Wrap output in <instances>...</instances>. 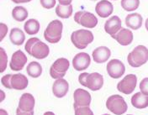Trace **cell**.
I'll use <instances>...</instances> for the list:
<instances>
[{
  "label": "cell",
  "mask_w": 148,
  "mask_h": 115,
  "mask_svg": "<svg viewBox=\"0 0 148 115\" xmlns=\"http://www.w3.org/2000/svg\"><path fill=\"white\" fill-rule=\"evenodd\" d=\"M106 69L109 76L114 79L120 78L125 74V67L124 63L117 59H113L110 61L107 64Z\"/></svg>",
  "instance_id": "cell-10"
},
{
  "label": "cell",
  "mask_w": 148,
  "mask_h": 115,
  "mask_svg": "<svg viewBox=\"0 0 148 115\" xmlns=\"http://www.w3.org/2000/svg\"><path fill=\"white\" fill-rule=\"evenodd\" d=\"M71 40L76 48L83 50L93 41V35L88 29H78L72 33Z\"/></svg>",
  "instance_id": "cell-5"
},
{
  "label": "cell",
  "mask_w": 148,
  "mask_h": 115,
  "mask_svg": "<svg viewBox=\"0 0 148 115\" xmlns=\"http://www.w3.org/2000/svg\"><path fill=\"white\" fill-rule=\"evenodd\" d=\"M140 0H122L121 6L125 11H135L138 9Z\"/></svg>",
  "instance_id": "cell-28"
},
{
  "label": "cell",
  "mask_w": 148,
  "mask_h": 115,
  "mask_svg": "<svg viewBox=\"0 0 148 115\" xmlns=\"http://www.w3.org/2000/svg\"><path fill=\"white\" fill-rule=\"evenodd\" d=\"M86 85L88 89L91 91H98L101 89L102 86L103 85V77L101 74L98 72H92L88 75L87 77L86 81Z\"/></svg>",
  "instance_id": "cell-15"
},
{
  "label": "cell",
  "mask_w": 148,
  "mask_h": 115,
  "mask_svg": "<svg viewBox=\"0 0 148 115\" xmlns=\"http://www.w3.org/2000/svg\"><path fill=\"white\" fill-rule=\"evenodd\" d=\"M9 39L11 42L15 46H21L24 44L25 35V33L18 28H13L9 34Z\"/></svg>",
  "instance_id": "cell-23"
},
{
  "label": "cell",
  "mask_w": 148,
  "mask_h": 115,
  "mask_svg": "<svg viewBox=\"0 0 148 115\" xmlns=\"http://www.w3.org/2000/svg\"><path fill=\"white\" fill-rule=\"evenodd\" d=\"M128 115H132V114H128Z\"/></svg>",
  "instance_id": "cell-43"
},
{
  "label": "cell",
  "mask_w": 148,
  "mask_h": 115,
  "mask_svg": "<svg viewBox=\"0 0 148 115\" xmlns=\"http://www.w3.org/2000/svg\"><path fill=\"white\" fill-rule=\"evenodd\" d=\"M40 3L43 8L51 10L55 7L56 0H40Z\"/></svg>",
  "instance_id": "cell-32"
},
{
  "label": "cell",
  "mask_w": 148,
  "mask_h": 115,
  "mask_svg": "<svg viewBox=\"0 0 148 115\" xmlns=\"http://www.w3.org/2000/svg\"><path fill=\"white\" fill-rule=\"evenodd\" d=\"M56 14L62 19H68L73 14V5L70 4L68 6H62L58 4L56 7Z\"/></svg>",
  "instance_id": "cell-26"
},
{
  "label": "cell",
  "mask_w": 148,
  "mask_h": 115,
  "mask_svg": "<svg viewBox=\"0 0 148 115\" xmlns=\"http://www.w3.org/2000/svg\"><path fill=\"white\" fill-rule=\"evenodd\" d=\"M92 1H95V0H92Z\"/></svg>",
  "instance_id": "cell-44"
},
{
  "label": "cell",
  "mask_w": 148,
  "mask_h": 115,
  "mask_svg": "<svg viewBox=\"0 0 148 115\" xmlns=\"http://www.w3.org/2000/svg\"><path fill=\"white\" fill-rule=\"evenodd\" d=\"M131 104L139 109L146 108L148 107V96L143 94L141 92L136 93L131 97Z\"/></svg>",
  "instance_id": "cell-22"
},
{
  "label": "cell",
  "mask_w": 148,
  "mask_h": 115,
  "mask_svg": "<svg viewBox=\"0 0 148 115\" xmlns=\"http://www.w3.org/2000/svg\"><path fill=\"white\" fill-rule=\"evenodd\" d=\"M25 49L29 55L39 60L46 58L50 53L49 46L46 43L42 42L41 40H40L39 39L36 37L28 39Z\"/></svg>",
  "instance_id": "cell-1"
},
{
  "label": "cell",
  "mask_w": 148,
  "mask_h": 115,
  "mask_svg": "<svg viewBox=\"0 0 148 115\" xmlns=\"http://www.w3.org/2000/svg\"><path fill=\"white\" fill-rule=\"evenodd\" d=\"M74 20L77 24L89 29L96 27V25L98 24L97 17L92 13L84 10L77 12L74 16Z\"/></svg>",
  "instance_id": "cell-7"
},
{
  "label": "cell",
  "mask_w": 148,
  "mask_h": 115,
  "mask_svg": "<svg viewBox=\"0 0 148 115\" xmlns=\"http://www.w3.org/2000/svg\"><path fill=\"white\" fill-rule=\"evenodd\" d=\"M111 37L117 40V42L120 45L125 46H129L133 41V33L129 29L122 28L117 34L112 35Z\"/></svg>",
  "instance_id": "cell-18"
},
{
  "label": "cell",
  "mask_w": 148,
  "mask_h": 115,
  "mask_svg": "<svg viewBox=\"0 0 148 115\" xmlns=\"http://www.w3.org/2000/svg\"><path fill=\"white\" fill-rule=\"evenodd\" d=\"M28 11L25 7L22 6H16L14 8L12 11V16L16 21L22 22L28 18Z\"/></svg>",
  "instance_id": "cell-27"
},
{
  "label": "cell",
  "mask_w": 148,
  "mask_h": 115,
  "mask_svg": "<svg viewBox=\"0 0 148 115\" xmlns=\"http://www.w3.org/2000/svg\"><path fill=\"white\" fill-rule=\"evenodd\" d=\"M103 115H110V114H103Z\"/></svg>",
  "instance_id": "cell-42"
},
{
  "label": "cell",
  "mask_w": 148,
  "mask_h": 115,
  "mask_svg": "<svg viewBox=\"0 0 148 115\" xmlns=\"http://www.w3.org/2000/svg\"><path fill=\"white\" fill-rule=\"evenodd\" d=\"M111 51L106 46H99L92 51V58L96 63H104L110 57Z\"/></svg>",
  "instance_id": "cell-20"
},
{
  "label": "cell",
  "mask_w": 148,
  "mask_h": 115,
  "mask_svg": "<svg viewBox=\"0 0 148 115\" xmlns=\"http://www.w3.org/2000/svg\"><path fill=\"white\" fill-rule=\"evenodd\" d=\"M70 63L66 58H59L51 65L50 68V75L54 79L63 78L67 70L69 69Z\"/></svg>",
  "instance_id": "cell-8"
},
{
  "label": "cell",
  "mask_w": 148,
  "mask_h": 115,
  "mask_svg": "<svg viewBox=\"0 0 148 115\" xmlns=\"http://www.w3.org/2000/svg\"><path fill=\"white\" fill-rule=\"evenodd\" d=\"M26 63H27V57L25 54L21 50H18L12 55V57L9 62V67L11 70L14 71H19L24 68Z\"/></svg>",
  "instance_id": "cell-12"
},
{
  "label": "cell",
  "mask_w": 148,
  "mask_h": 115,
  "mask_svg": "<svg viewBox=\"0 0 148 115\" xmlns=\"http://www.w3.org/2000/svg\"><path fill=\"white\" fill-rule=\"evenodd\" d=\"M43 115H55V114L53 112H46Z\"/></svg>",
  "instance_id": "cell-40"
},
{
  "label": "cell",
  "mask_w": 148,
  "mask_h": 115,
  "mask_svg": "<svg viewBox=\"0 0 148 115\" xmlns=\"http://www.w3.org/2000/svg\"><path fill=\"white\" fill-rule=\"evenodd\" d=\"M62 29H63V24L60 20L58 19L52 20L48 24L44 32V38L49 43L56 44L59 42L60 39H62Z\"/></svg>",
  "instance_id": "cell-4"
},
{
  "label": "cell",
  "mask_w": 148,
  "mask_h": 115,
  "mask_svg": "<svg viewBox=\"0 0 148 115\" xmlns=\"http://www.w3.org/2000/svg\"><path fill=\"white\" fill-rule=\"evenodd\" d=\"M16 115H34V112H23V111L17 108Z\"/></svg>",
  "instance_id": "cell-36"
},
{
  "label": "cell",
  "mask_w": 148,
  "mask_h": 115,
  "mask_svg": "<svg viewBox=\"0 0 148 115\" xmlns=\"http://www.w3.org/2000/svg\"><path fill=\"white\" fill-rule=\"evenodd\" d=\"M145 25H146V29H147L148 31V18L147 19V20H146V24H145Z\"/></svg>",
  "instance_id": "cell-41"
},
{
  "label": "cell",
  "mask_w": 148,
  "mask_h": 115,
  "mask_svg": "<svg viewBox=\"0 0 148 115\" xmlns=\"http://www.w3.org/2000/svg\"><path fill=\"white\" fill-rule=\"evenodd\" d=\"M8 65V56L3 48H0V72H3Z\"/></svg>",
  "instance_id": "cell-29"
},
{
  "label": "cell",
  "mask_w": 148,
  "mask_h": 115,
  "mask_svg": "<svg viewBox=\"0 0 148 115\" xmlns=\"http://www.w3.org/2000/svg\"><path fill=\"white\" fill-rule=\"evenodd\" d=\"M24 29L28 35H36L40 30V23L38 20L35 19H29L24 24Z\"/></svg>",
  "instance_id": "cell-25"
},
{
  "label": "cell",
  "mask_w": 148,
  "mask_h": 115,
  "mask_svg": "<svg viewBox=\"0 0 148 115\" xmlns=\"http://www.w3.org/2000/svg\"><path fill=\"white\" fill-rule=\"evenodd\" d=\"M137 84V77L134 74H129L124 77L120 82L117 84L118 91L124 94L132 93Z\"/></svg>",
  "instance_id": "cell-9"
},
{
  "label": "cell",
  "mask_w": 148,
  "mask_h": 115,
  "mask_svg": "<svg viewBox=\"0 0 148 115\" xmlns=\"http://www.w3.org/2000/svg\"><path fill=\"white\" fill-rule=\"evenodd\" d=\"M74 108L87 107L91 103V95L88 92L82 88H77L73 93Z\"/></svg>",
  "instance_id": "cell-11"
},
{
  "label": "cell",
  "mask_w": 148,
  "mask_h": 115,
  "mask_svg": "<svg viewBox=\"0 0 148 115\" xmlns=\"http://www.w3.org/2000/svg\"><path fill=\"white\" fill-rule=\"evenodd\" d=\"M95 11L97 14L101 18H108L114 11L113 4L108 0H101L96 4Z\"/></svg>",
  "instance_id": "cell-19"
},
{
  "label": "cell",
  "mask_w": 148,
  "mask_h": 115,
  "mask_svg": "<svg viewBox=\"0 0 148 115\" xmlns=\"http://www.w3.org/2000/svg\"><path fill=\"white\" fill-rule=\"evenodd\" d=\"M0 115H9L8 114V113L4 110V109H0Z\"/></svg>",
  "instance_id": "cell-39"
},
{
  "label": "cell",
  "mask_w": 148,
  "mask_h": 115,
  "mask_svg": "<svg viewBox=\"0 0 148 115\" xmlns=\"http://www.w3.org/2000/svg\"><path fill=\"white\" fill-rule=\"evenodd\" d=\"M106 108L109 109L110 112L115 115L123 114L128 109V106L126 104L124 97L117 94L112 95L107 99Z\"/></svg>",
  "instance_id": "cell-6"
},
{
  "label": "cell",
  "mask_w": 148,
  "mask_h": 115,
  "mask_svg": "<svg viewBox=\"0 0 148 115\" xmlns=\"http://www.w3.org/2000/svg\"><path fill=\"white\" fill-rule=\"evenodd\" d=\"M14 3H29V2H30V1H32V0H12Z\"/></svg>",
  "instance_id": "cell-37"
},
{
  "label": "cell",
  "mask_w": 148,
  "mask_h": 115,
  "mask_svg": "<svg viewBox=\"0 0 148 115\" xmlns=\"http://www.w3.org/2000/svg\"><path fill=\"white\" fill-rule=\"evenodd\" d=\"M69 90V84L63 78L56 79L52 86V92L55 97L62 98L66 95Z\"/></svg>",
  "instance_id": "cell-17"
},
{
  "label": "cell",
  "mask_w": 148,
  "mask_h": 115,
  "mask_svg": "<svg viewBox=\"0 0 148 115\" xmlns=\"http://www.w3.org/2000/svg\"><path fill=\"white\" fill-rule=\"evenodd\" d=\"M36 105L35 97L30 93H24L19 98L18 108L23 112H34Z\"/></svg>",
  "instance_id": "cell-14"
},
{
  "label": "cell",
  "mask_w": 148,
  "mask_h": 115,
  "mask_svg": "<svg viewBox=\"0 0 148 115\" xmlns=\"http://www.w3.org/2000/svg\"><path fill=\"white\" fill-rule=\"evenodd\" d=\"M140 89L143 94L148 96V77L142 79V81L140 83Z\"/></svg>",
  "instance_id": "cell-31"
},
{
  "label": "cell",
  "mask_w": 148,
  "mask_h": 115,
  "mask_svg": "<svg viewBox=\"0 0 148 115\" xmlns=\"http://www.w3.org/2000/svg\"><path fill=\"white\" fill-rule=\"evenodd\" d=\"M26 71L29 77H33V78H37L42 73V67L39 62L31 61L27 66Z\"/></svg>",
  "instance_id": "cell-24"
},
{
  "label": "cell",
  "mask_w": 148,
  "mask_h": 115,
  "mask_svg": "<svg viewBox=\"0 0 148 115\" xmlns=\"http://www.w3.org/2000/svg\"><path fill=\"white\" fill-rule=\"evenodd\" d=\"M122 29V22L121 19L114 15L108 19L104 24V30L106 33L110 35L111 36L117 34Z\"/></svg>",
  "instance_id": "cell-16"
},
{
  "label": "cell",
  "mask_w": 148,
  "mask_h": 115,
  "mask_svg": "<svg viewBox=\"0 0 148 115\" xmlns=\"http://www.w3.org/2000/svg\"><path fill=\"white\" fill-rule=\"evenodd\" d=\"M2 85L8 89L24 90L28 86V78L23 74H7L1 79Z\"/></svg>",
  "instance_id": "cell-2"
},
{
  "label": "cell",
  "mask_w": 148,
  "mask_h": 115,
  "mask_svg": "<svg viewBox=\"0 0 148 115\" xmlns=\"http://www.w3.org/2000/svg\"><path fill=\"white\" fill-rule=\"evenodd\" d=\"M142 22L143 18L138 13L130 14L125 18V24L127 25V27L134 30L140 29L142 25Z\"/></svg>",
  "instance_id": "cell-21"
},
{
  "label": "cell",
  "mask_w": 148,
  "mask_h": 115,
  "mask_svg": "<svg viewBox=\"0 0 148 115\" xmlns=\"http://www.w3.org/2000/svg\"><path fill=\"white\" fill-rule=\"evenodd\" d=\"M74 109H75V115H93V113L91 108H89V106L77 108Z\"/></svg>",
  "instance_id": "cell-30"
},
{
  "label": "cell",
  "mask_w": 148,
  "mask_h": 115,
  "mask_svg": "<svg viewBox=\"0 0 148 115\" xmlns=\"http://www.w3.org/2000/svg\"><path fill=\"white\" fill-rule=\"evenodd\" d=\"M59 4L62 5V6H68L72 3L73 0H58Z\"/></svg>",
  "instance_id": "cell-35"
},
{
  "label": "cell",
  "mask_w": 148,
  "mask_h": 115,
  "mask_svg": "<svg viewBox=\"0 0 148 115\" xmlns=\"http://www.w3.org/2000/svg\"><path fill=\"white\" fill-rule=\"evenodd\" d=\"M8 32V27L5 24L3 23H1L0 24V40H3L4 36L6 35Z\"/></svg>",
  "instance_id": "cell-33"
},
{
  "label": "cell",
  "mask_w": 148,
  "mask_h": 115,
  "mask_svg": "<svg viewBox=\"0 0 148 115\" xmlns=\"http://www.w3.org/2000/svg\"><path fill=\"white\" fill-rule=\"evenodd\" d=\"M88 72H83V73H81L78 77V82L81 85H83V86H86L87 87V85H86V81H87V77H88Z\"/></svg>",
  "instance_id": "cell-34"
},
{
  "label": "cell",
  "mask_w": 148,
  "mask_h": 115,
  "mask_svg": "<svg viewBox=\"0 0 148 115\" xmlns=\"http://www.w3.org/2000/svg\"><path fill=\"white\" fill-rule=\"evenodd\" d=\"M130 67H140L146 64L148 61V49L144 46H138L134 49L127 57Z\"/></svg>",
  "instance_id": "cell-3"
},
{
  "label": "cell",
  "mask_w": 148,
  "mask_h": 115,
  "mask_svg": "<svg viewBox=\"0 0 148 115\" xmlns=\"http://www.w3.org/2000/svg\"><path fill=\"white\" fill-rule=\"evenodd\" d=\"M0 96H1V98H0V100H1V102H3V99H4V97H5V94H4V93H3V91H0Z\"/></svg>",
  "instance_id": "cell-38"
},
{
  "label": "cell",
  "mask_w": 148,
  "mask_h": 115,
  "mask_svg": "<svg viewBox=\"0 0 148 115\" xmlns=\"http://www.w3.org/2000/svg\"><path fill=\"white\" fill-rule=\"evenodd\" d=\"M91 63V58L88 53L80 52L73 59V66L76 71H82L86 70Z\"/></svg>",
  "instance_id": "cell-13"
}]
</instances>
